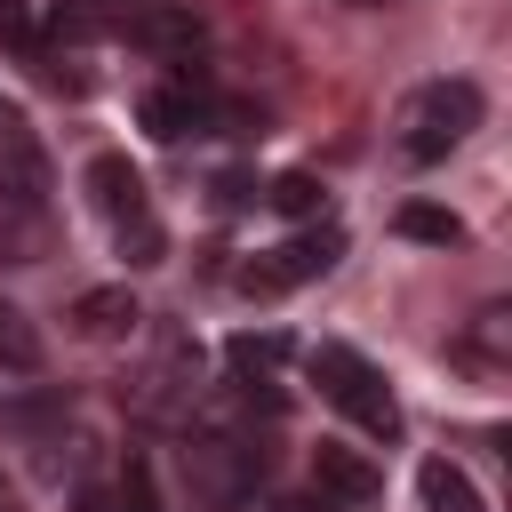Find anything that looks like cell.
<instances>
[{"instance_id": "1", "label": "cell", "mask_w": 512, "mask_h": 512, "mask_svg": "<svg viewBox=\"0 0 512 512\" xmlns=\"http://www.w3.org/2000/svg\"><path fill=\"white\" fill-rule=\"evenodd\" d=\"M472 128H480V88H472V80H424V88L400 104V160H408V168H432V160H448Z\"/></svg>"}, {"instance_id": "2", "label": "cell", "mask_w": 512, "mask_h": 512, "mask_svg": "<svg viewBox=\"0 0 512 512\" xmlns=\"http://www.w3.org/2000/svg\"><path fill=\"white\" fill-rule=\"evenodd\" d=\"M304 368H312L320 400H328L336 416H352L368 440H392V432H400V400H392V384H384L352 344H312V352H304Z\"/></svg>"}, {"instance_id": "3", "label": "cell", "mask_w": 512, "mask_h": 512, "mask_svg": "<svg viewBox=\"0 0 512 512\" xmlns=\"http://www.w3.org/2000/svg\"><path fill=\"white\" fill-rule=\"evenodd\" d=\"M88 200H96V216L112 224V240H120L128 264H160V256H168L160 216H152V200H144V176H136L120 152H96V160H88Z\"/></svg>"}, {"instance_id": "4", "label": "cell", "mask_w": 512, "mask_h": 512, "mask_svg": "<svg viewBox=\"0 0 512 512\" xmlns=\"http://www.w3.org/2000/svg\"><path fill=\"white\" fill-rule=\"evenodd\" d=\"M336 256H344V232H336V224H312V232H288L280 248H264V256L240 272V288H248V296H288V288L320 280Z\"/></svg>"}, {"instance_id": "5", "label": "cell", "mask_w": 512, "mask_h": 512, "mask_svg": "<svg viewBox=\"0 0 512 512\" xmlns=\"http://www.w3.org/2000/svg\"><path fill=\"white\" fill-rule=\"evenodd\" d=\"M184 464H192L200 496H216V504H240V496L256 488V472H264V448H256L248 432H224V424H208V432L184 448Z\"/></svg>"}, {"instance_id": "6", "label": "cell", "mask_w": 512, "mask_h": 512, "mask_svg": "<svg viewBox=\"0 0 512 512\" xmlns=\"http://www.w3.org/2000/svg\"><path fill=\"white\" fill-rule=\"evenodd\" d=\"M112 32H128L136 48H152V56H168V64H192L200 56V16L184 8V0H136V8H120L112 16Z\"/></svg>"}, {"instance_id": "7", "label": "cell", "mask_w": 512, "mask_h": 512, "mask_svg": "<svg viewBox=\"0 0 512 512\" xmlns=\"http://www.w3.org/2000/svg\"><path fill=\"white\" fill-rule=\"evenodd\" d=\"M0 200H8L16 216H32V208L48 200V160H40L24 112H16L8 96H0Z\"/></svg>"}, {"instance_id": "8", "label": "cell", "mask_w": 512, "mask_h": 512, "mask_svg": "<svg viewBox=\"0 0 512 512\" xmlns=\"http://www.w3.org/2000/svg\"><path fill=\"white\" fill-rule=\"evenodd\" d=\"M136 120H144L160 144H184V136L208 128V96H200L192 80H176V88H144V96H136Z\"/></svg>"}, {"instance_id": "9", "label": "cell", "mask_w": 512, "mask_h": 512, "mask_svg": "<svg viewBox=\"0 0 512 512\" xmlns=\"http://www.w3.org/2000/svg\"><path fill=\"white\" fill-rule=\"evenodd\" d=\"M312 480H320V496H336V504H376V496H384V472H376L360 448H336V440L312 448Z\"/></svg>"}, {"instance_id": "10", "label": "cell", "mask_w": 512, "mask_h": 512, "mask_svg": "<svg viewBox=\"0 0 512 512\" xmlns=\"http://www.w3.org/2000/svg\"><path fill=\"white\" fill-rule=\"evenodd\" d=\"M136 320H144V304H136L128 288H88V296L72 304V328H80V336H96V344H112V336H128Z\"/></svg>"}, {"instance_id": "11", "label": "cell", "mask_w": 512, "mask_h": 512, "mask_svg": "<svg viewBox=\"0 0 512 512\" xmlns=\"http://www.w3.org/2000/svg\"><path fill=\"white\" fill-rule=\"evenodd\" d=\"M224 360H232V384H240V392H256V384L288 360V336H280V328H264V336H256V328H240V336L224 344Z\"/></svg>"}, {"instance_id": "12", "label": "cell", "mask_w": 512, "mask_h": 512, "mask_svg": "<svg viewBox=\"0 0 512 512\" xmlns=\"http://www.w3.org/2000/svg\"><path fill=\"white\" fill-rule=\"evenodd\" d=\"M392 232H400V240H424V248H456V240H464V216H456V208H432V200H408V208L392 216Z\"/></svg>"}, {"instance_id": "13", "label": "cell", "mask_w": 512, "mask_h": 512, "mask_svg": "<svg viewBox=\"0 0 512 512\" xmlns=\"http://www.w3.org/2000/svg\"><path fill=\"white\" fill-rule=\"evenodd\" d=\"M416 488H424V512H488V504H480V488H472V480H464L448 456H432Z\"/></svg>"}, {"instance_id": "14", "label": "cell", "mask_w": 512, "mask_h": 512, "mask_svg": "<svg viewBox=\"0 0 512 512\" xmlns=\"http://www.w3.org/2000/svg\"><path fill=\"white\" fill-rule=\"evenodd\" d=\"M0 368H8V376H32V368H40V328H32L16 304H0Z\"/></svg>"}, {"instance_id": "15", "label": "cell", "mask_w": 512, "mask_h": 512, "mask_svg": "<svg viewBox=\"0 0 512 512\" xmlns=\"http://www.w3.org/2000/svg\"><path fill=\"white\" fill-rule=\"evenodd\" d=\"M280 216H320V176H304V168H288V176H272V192H264Z\"/></svg>"}, {"instance_id": "16", "label": "cell", "mask_w": 512, "mask_h": 512, "mask_svg": "<svg viewBox=\"0 0 512 512\" xmlns=\"http://www.w3.org/2000/svg\"><path fill=\"white\" fill-rule=\"evenodd\" d=\"M504 336H512V312L488 304V312L472 320V336H464V360H504Z\"/></svg>"}, {"instance_id": "17", "label": "cell", "mask_w": 512, "mask_h": 512, "mask_svg": "<svg viewBox=\"0 0 512 512\" xmlns=\"http://www.w3.org/2000/svg\"><path fill=\"white\" fill-rule=\"evenodd\" d=\"M112 496H120V512H152V472L128 456V472H120V488H112Z\"/></svg>"}, {"instance_id": "18", "label": "cell", "mask_w": 512, "mask_h": 512, "mask_svg": "<svg viewBox=\"0 0 512 512\" xmlns=\"http://www.w3.org/2000/svg\"><path fill=\"white\" fill-rule=\"evenodd\" d=\"M0 40L32 48V0H0Z\"/></svg>"}, {"instance_id": "19", "label": "cell", "mask_w": 512, "mask_h": 512, "mask_svg": "<svg viewBox=\"0 0 512 512\" xmlns=\"http://www.w3.org/2000/svg\"><path fill=\"white\" fill-rule=\"evenodd\" d=\"M264 512H336V504H328V496H272Z\"/></svg>"}, {"instance_id": "20", "label": "cell", "mask_w": 512, "mask_h": 512, "mask_svg": "<svg viewBox=\"0 0 512 512\" xmlns=\"http://www.w3.org/2000/svg\"><path fill=\"white\" fill-rule=\"evenodd\" d=\"M80 512H120V496L112 488H80Z\"/></svg>"}, {"instance_id": "21", "label": "cell", "mask_w": 512, "mask_h": 512, "mask_svg": "<svg viewBox=\"0 0 512 512\" xmlns=\"http://www.w3.org/2000/svg\"><path fill=\"white\" fill-rule=\"evenodd\" d=\"M352 8H384V0H352Z\"/></svg>"}]
</instances>
